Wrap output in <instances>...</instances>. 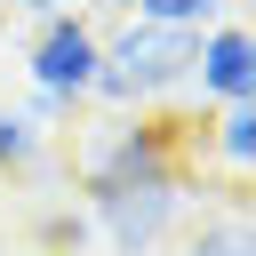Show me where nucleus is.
Wrapping results in <instances>:
<instances>
[{
	"mask_svg": "<svg viewBox=\"0 0 256 256\" xmlns=\"http://www.w3.org/2000/svg\"><path fill=\"white\" fill-rule=\"evenodd\" d=\"M96 56H104V24L72 8V16L32 24V56H24V72H32V88H48V96L80 104V96H88V80H96Z\"/></svg>",
	"mask_w": 256,
	"mask_h": 256,
	"instance_id": "nucleus-4",
	"label": "nucleus"
},
{
	"mask_svg": "<svg viewBox=\"0 0 256 256\" xmlns=\"http://www.w3.org/2000/svg\"><path fill=\"white\" fill-rule=\"evenodd\" d=\"M184 256H256V240H248V208L224 200L216 216H200V224L184 232Z\"/></svg>",
	"mask_w": 256,
	"mask_h": 256,
	"instance_id": "nucleus-7",
	"label": "nucleus"
},
{
	"mask_svg": "<svg viewBox=\"0 0 256 256\" xmlns=\"http://www.w3.org/2000/svg\"><path fill=\"white\" fill-rule=\"evenodd\" d=\"M184 160H192V144H184V120H168V112H120L104 136H88L80 144V200H96V192H112V184H152V176H184Z\"/></svg>",
	"mask_w": 256,
	"mask_h": 256,
	"instance_id": "nucleus-2",
	"label": "nucleus"
},
{
	"mask_svg": "<svg viewBox=\"0 0 256 256\" xmlns=\"http://www.w3.org/2000/svg\"><path fill=\"white\" fill-rule=\"evenodd\" d=\"M192 48H200V32H168V24H136L128 16L120 32H104L88 96L112 104V112H144V104H160V96H176L192 80Z\"/></svg>",
	"mask_w": 256,
	"mask_h": 256,
	"instance_id": "nucleus-1",
	"label": "nucleus"
},
{
	"mask_svg": "<svg viewBox=\"0 0 256 256\" xmlns=\"http://www.w3.org/2000/svg\"><path fill=\"white\" fill-rule=\"evenodd\" d=\"M8 8H16V16H32V24H48V16H72L80 0H8Z\"/></svg>",
	"mask_w": 256,
	"mask_h": 256,
	"instance_id": "nucleus-11",
	"label": "nucleus"
},
{
	"mask_svg": "<svg viewBox=\"0 0 256 256\" xmlns=\"http://www.w3.org/2000/svg\"><path fill=\"white\" fill-rule=\"evenodd\" d=\"M80 208H88V224L112 240V256H152V248L176 232V216H184V176L112 184V192H96V200H80Z\"/></svg>",
	"mask_w": 256,
	"mask_h": 256,
	"instance_id": "nucleus-3",
	"label": "nucleus"
},
{
	"mask_svg": "<svg viewBox=\"0 0 256 256\" xmlns=\"http://www.w3.org/2000/svg\"><path fill=\"white\" fill-rule=\"evenodd\" d=\"M200 160H216L240 192L248 168H256V104H216V120L200 128Z\"/></svg>",
	"mask_w": 256,
	"mask_h": 256,
	"instance_id": "nucleus-6",
	"label": "nucleus"
},
{
	"mask_svg": "<svg viewBox=\"0 0 256 256\" xmlns=\"http://www.w3.org/2000/svg\"><path fill=\"white\" fill-rule=\"evenodd\" d=\"M136 24H168V32H208L224 16H240V0H128Z\"/></svg>",
	"mask_w": 256,
	"mask_h": 256,
	"instance_id": "nucleus-8",
	"label": "nucleus"
},
{
	"mask_svg": "<svg viewBox=\"0 0 256 256\" xmlns=\"http://www.w3.org/2000/svg\"><path fill=\"white\" fill-rule=\"evenodd\" d=\"M88 232H96V224H88V208H40V224H32V240H40L48 256H80V248H88Z\"/></svg>",
	"mask_w": 256,
	"mask_h": 256,
	"instance_id": "nucleus-10",
	"label": "nucleus"
},
{
	"mask_svg": "<svg viewBox=\"0 0 256 256\" xmlns=\"http://www.w3.org/2000/svg\"><path fill=\"white\" fill-rule=\"evenodd\" d=\"M40 152H48V136H40L16 104H0V176H32Z\"/></svg>",
	"mask_w": 256,
	"mask_h": 256,
	"instance_id": "nucleus-9",
	"label": "nucleus"
},
{
	"mask_svg": "<svg viewBox=\"0 0 256 256\" xmlns=\"http://www.w3.org/2000/svg\"><path fill=\"white\" fill-rule=\"evenodd\" d=\"M200 104H256V40L240 16L208 24L200 48H192V80H184Z\"/></svg>",
	"mask_w": 256,
	"mask_h": 256,
	"instance_id": "nucleus-5",
	"label": "nucleus"
}]
</instances>
